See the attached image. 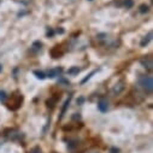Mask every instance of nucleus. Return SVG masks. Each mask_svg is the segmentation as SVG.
Returning <instances> with one entry per match:
<instances>
[{
    "mask_svg": "<svg viewBox=\"0 0 153 153\" xmlns=\"http://www.w3.org/2000/svg\"><path fill=\"white\" fill-rule=\"evenodd\" d=\"M139 86L146 92V93H152L153 91V80L151 76H141L139 77Z\"/></svg>",
    "mask_w": 153,
    "mask_h": 153,
    "instance_id": "nucleus-1",
    "label": "nucleus"
},
{
    "mask_svg": "<svg viewBox=\"0 0 153 153\" xmlns=\"http://www.w3.org/2000/svg\"><path fill=\"white\" fill-rule=\"evenodd\" d=\"M141 64L147 69V70H152V66H153V60H152V58L148 56V57H145V58H142L141 59Z\"/></svg>",
    "mask_w": 153,
    "mask_h": 153,
    "instance_id": "nucleus-2",
    "label": "nucleus"
},
{
    "mask_svg": "<svg viewBox=\"0 0 153 153\" xmlns=\"http://www.w3.org/2000/svg\"><path fill=\"white\" fill-rule=\"evenodd\" d=\"M123 89H124L123 82H118V83L114 85V87L112 88V94H113V95H120Z\"/></svg>",
    "mask_w": 153,
    "mask_h": 153,
    "instance_id": "nucleus-3",
    "label": "nucleus"
},
{
    "mask_svg": "<svg viewBox=\"0 0 153 153\" xmlns=\"http://www.w3.org/2000/svg\"><path fill=\"white\" fill-rule=\"evenodd\" d=\"M60 72H62V69H59V68H57V69H51V70H48V72H47L46 76H48L50 79H54V77H57V76L60 75Z\"/></svg>",
    "mask_w": 153,
    "mask_h": 153,
    "instance_id": "nucleus-4",
    "label": "nucleus"
},
{
    "mask_svg": "<svg viewBox=\"0 0 153 153\" xmlns=\"http://www.w3.org/2000/svg\"><path fill=\"white\" fill-rule=\"evenodd\" d=\"M98 108H99L101 112H106V111L108 110V102H107L106 100H104V99L99 100V102H98Z\"/></svg>",
    "mask_w": 153,
    "mask_h": 153,
    "instance_id": "nucleus-5",
    "label": "nucleus"
},
{
    "mask_svg": "<svg viewBox=\"0 0 153 153\" xmlns=\"http://www.w3.org/2000/svg\"><path fill=\"white\" fill-rule=\"evenodd\" d=\"M80 71H81V69H80L79 66H72V68H70V69L68 70V74H69V75H77Z\"/></svg>",
    "mask_w": 153,
    "mask_h": 153,
    "instance_id": "nucleus-6",
    "label": "nucleus"
},
{
    "mask_svg": "<svg viewBox=\"0 0 153 153\" xmlns=\"http://www.w3.org/2000/svg\"><path fill=\"white\" fill-rule=\"evenodd\" d=\"M151 39H152V33H148V35H147V36H145V39L141 41V44H140V45H141L142 47H145V46L151 41Z\"/></svg>",
    "mask_w": 153,
    "mask_h": 153,
    "instance_id": "nucleus-7",
    "label": "nucleus"
},
{
    "mask_svg": "<svg viewBox=\"0 0 153 153\" xmlns=\"http://www.w3.org/2000/svg\"><path fill=\"white\" fill-rule=\"evenodd\" d=\"M139 11H140V13H147L149 11V6L146 5V4H142V5H140Z\"/></svg>",
    "mask_w": 153,
    "mask_h": 153,
    "instance_id": "nucleus-8",
    "label": "nucleus"
},
{
    "mask_svg": "<svg viewBox=\"0 0 153 153\" xmlns=\"http://www.w3.org/2000/svg\"><path fill=\"white\" fill-rule=\"evenodd\" d=\"M34 75H36V77L40 79V80H44V79L46 77V74L42 72V71H39V70H35V71H34Z\"/></svg>",
    "mask_w": 153,
    "mask_h": 153,
    "instance_id": "nucleus-9",
    "label": "nucleus"
},
{
    "mask_svg": "<svg viewBox=\"0 0 153 153\" xmlns=\"http://www.w3.org/2000/svg\"><path fill=\"white\" fill-rule=\"evenodd\" d=\"M70 100H71V97H69V98L66 99V101L64 102V107H63V111H62L60 120H62V118H63V116H64V113H65V111H66V108H68V106H69V104H70Z\"/></svg>",
    "mask_w": 153,
    "mask_h": 153,
    "instance_id": "nucleus-10",
    "label": "nucleus"
},
{
    "mask_svg": "<svg viewBox=\"0 0 153 153\" xmlns=\"http://www.w3.org/2000/svg\"><path fill=\"white\" fill-rule=\"evenodd\" d=\"M123 5L127 7V9H130L133 5H134V1L133 0H124V3H123Z\"/></svg>",
    "mask_w": 153,
    "mask_h": 153,
    "instance_id": "nucleus-11",
    "label": "nucleus"
},
{
    "mask_svg": "<svg viewBox=\"0 0 153 153\" xmlns=\"http://www.w3.org/2000/svg\"><path fill=\"white\" fill-rule=\"evenodd\" d=\"M6 100V93L5 92H0V101H5Z\"/></svg>",
    "mask_w": 153,
    "mask_h": 153,
    "instance_id": "nucleus-12",
    "label": "nucleus"
},
{
    "mask_svg": "<svg viewBox=\"0 0 153 153\" xmlns=\"http://www.w3.org/2000/svg\"><path fill=\"white\" fill-rule=\"evenodd\" d=\"M97 71H98V70H94V71H93V72H92V74H89V75H88V76H87V77H86V79H85V80H83V81H82V83H85V82H87V81H88V80H89V79H91V77H92V76H93V75H94V74H95V72H97Z\"/></svg>",
    "mask_w": 153,
    "mask_h": 153,
    "instance_id": "nucleus-13",
    "label": "nucleus"
},
{
    "mask_svg": "<svg viewBox=\"0 0 153 153\" xmlns=\"http://www.w3.org/2000/svg\"><path fill=\"white\" fill-rule=\"evenodd\" d=\"M30 153H41V149H40L39 147H36V148H34V149H33Z\"/></svg>",
    "mask_w": 153,
    "mask_h": 153,
    "instance_id": "nucleus-14",
    "label": "nucleus"
},
{
    "mask_svg": "<svg viewBox=\"0 0 153 153\" xmlns=\"http://www.w3.org/2000/svg\"><path fill=\"white\" fill-rule=\"evenodd\" d=\"M1 70H3V66H1V64H0V72H1Z\"/></svg>",
    "mask_w": 153,
    "mask_h": 153,
    "instance_id": "nucleus-15",
    "label": "nucleus"
},
{
    "mask_svg": "<svg viewBox=\"0 0 153 153\" xmlns=\"http://www.w3.org/2000/svg\"><path fill=\"white\" fill-rule=\"evenodd\" d=\"M88 1H93V0H88Z\"/></svg>",
    "mask_w": 153,
    "mask_h": 153,
    "instance_id": "nucleus-16",
    "label": "nucleus"
}]
</instances>
